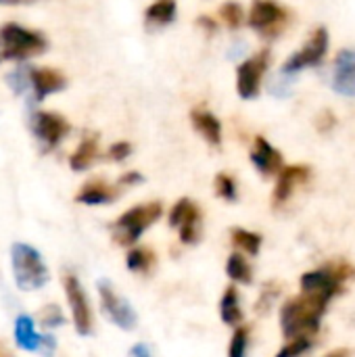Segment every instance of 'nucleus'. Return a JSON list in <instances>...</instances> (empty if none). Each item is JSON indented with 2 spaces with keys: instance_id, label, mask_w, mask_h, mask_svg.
<instances>
[{
  "instance_id": "f3484780",
  "label": "nucleus",
  "mask_w": 355,
  "mask_h": 357,
  "mask_svg": "<svg viewBox=\"0 0 355 357\" xmlns=\"http://www.w3.org/2000/svg\"><path fill=\"white\" fill-rule=\"evenodd\" d=\"M119 186L107 184L103 180H90L86 182L77 195H75V203L80 205H90V207H98V205H109L119 197Z\"/></svg>"
},
{
  "instance_id": "412c9836",
  "label": "nucleus",
  "mask_w": 355,
  "mask_h": 357,
  "mask_svg": "<svg viewBox=\"0 0 355 357\" xmlns=\"http://www.w3.org/2000/svg\"><path fill=\"white\" fill-rule=\"evenodd\" d=\"M226 274L232 282L249 287L253 282V268L243 253H232L226 261Z\"/></svg>"
},
{
  "instance_id": "c756f323",
  "label": "nucleus",
  "mask_w": 355,
  "mask_h": 357,
  "mask_svg": "<svg viewBox=\"0 0 355 357\" xmlns=\"http://www.w3.org/2000/svg\"><path fill=\"white\" fill-rule=\"evenodd\" d=\"M314 347L312 337H297V339H289V343L276 354L274 357H301L305 356L310 349Z\"/></svg>"
},
{
  "instance_id": "7ed1b4c3",
  "label": "nucleus",
  "mask_w": 355,
  "mask_h": 357,
  "mask_svg": "<svg viewBox=\"0 0 355 357\" xmlns=\"http://www.w3.org/2000/svg\"><path fill=\"white\" fill-rule=\"evenodd\" d=\"M163 215V205L159 201L142 203L136 207H130L126 213H121L113 224H111V236L115 245L119 247H134L140 236L159 222Z\"/></svg>"
},
{
  "instance_id": "f03ea898",
  "label": "nucleus",
  "mask_w": 355,
  "mask_h": 357,
  "mask_svg": "<svg viewBox=\"0 0 355 357\" xmlns=\"http://www.w3.org/2000/svg\"><path fill=\"white\" fill-rule=\"evenodd\" d=\"M10 268H13L15 287L23 293L44 289L50 282V270L42 253L27 243H13Z\"/></svg>"
},
{
  "instance_id": "393cba45",
  "label": "nucleus",
  "mask_w": 355,
  "mask_h": 357,
  "mask_svg": "<svg viewBox=\"0 0 355 357\" xmlns=\"http://www.w3.org/2000/svg\"><path fill=\"white\" fill-rule=\"evenodd\" d=\"M249 337H251V328L241 324L234 328L230 345H228V357H247L249 351Z\"/></svg>"
},
{
  "instance_id": "e433bc0d",
  "label": "nucleus",
  "mask_w": 355,
  "mask_h": 357,
  "mask_svg": "<svg viewBox=\"0 0 355 357\" xmlns=\"http://www.w3.org/2000/svg\"><path fill=\"white\" fill-rule=\"evenodd\" d=\"M130 357H153L151 349L146 343H136L132 349H130Z\"/></svg>"
},
{
  "instance_id": "aec40b11",
  "label": "nucleus",
  "mask_w": 355,
  "mask_h": 357,
  "mask_svg": "<svg viewBox=\"0 0 355 357\" xmlns=\"http://www.w3.org/2000/svg\"><path fill=\"white\" fill-rule=\"evenodd\" d=\"M98 157V138L96 136H86L77 149L73 151V155L69 157V167L73 172H86Z\"/></svg>"
},
{
  "instance_id": "c9c22d12",
  "label": "nucleus",
  "mask_w": 355,
  "mask_h": 357,
  "mask_svg": "<svg viewBox=\"0 0 355 357\" xmlns=\"http://www.w3.org/2000/svg\"><path fill=\"white\" fill-rule=\"evenodd\" d=\"M197 23H199L203 29H207L209 33H213V31L218 29V21H216V19H211L209 15H201V17L197 19Z\"/></svg>"
},
{
  "instance_id": "473e14b6",
  "label": "nucleus",
  "mask_w": 355,
  "mask_h": 357,
  "mask_svg": "<svg viewBox=\"0 0 355 357\" xmlns=\"http://www.w3.org/2000/svg\"><path fill=\"white\" fill-rule=\"evenodd\" d=\"M130 155H132V144L126 142V140L113 142V144L109 146V151H107V157H109L111 161H117V163L126 161Z\"/></svg>"
},
{
  "instance_id": "6e6552de",
  "label": "nucleus",
  "mask_w": 355,
  "mask_h": 357,
  "mask_svg": "<svg viewBox=\"0 0 355 357\" xmlns=\"http://www.w3.org/2000/svg\"><path fill=\"white\" fill-rule=\"evenodd\" d=\"M328 46H331L328 29H326L324 25L316 27V29L312 31V36L308 38V42H305L297 52H293V54L285 61L280 73L293 77L295 73H299V71H303V69H308V67H318V65H322V61H324V56H326V52H328Z\"/></svg>"
},
{
  "instance_id": "20e7f679",
  "label": "nucleus",
  "mask_w": 355,
  "mask_h": 357,
  "mask_svg": "<svg viewBox=\"0 0 355 357\" xmlns=\"http://www.w3.org/2000/svg\"><path fill=\"white\" fill-rule=\"evenodd\" d=\"M48 48L44 33L27 29L19 23H6L0 27V63L4 61H25L29 56L42 54Z\"/></svg>"
},
{
  "instance_id": "9b49d317",
  "label": "nucleus",
  "mask_w": 355,
  "mask_h": 357,
  "mask_svg": "<svg viewBox=\"0 0 355 357\" xmlns=\"http://www.w3.org/2000/svg\"><path fill=\"white\" fill-rule=\"evenodd\" d=\"M13 339L15 345L27 354H40L42 357H54L56 351V339L52 335H42L36 331V322L31 316L21 314L15 318L13 326Z\"/></svg>"
},
{
  "instance_id": "0eeeda50",
  "label": "nucleus",
  "mask_w": 355,
  "mask_h": 357,
  "mask_svg": "<svg viewBox=\"0 0 355 357\" xmlns=\"http://www.w3.org/2000/svg\"><path fill=\"white\" fill-rule=\"evenodd\" d=\"M291 10L274 0H255L247 23L264 38H278L291 23Z\"/></svg>"
},
{
  "instance_id": "f257e3e1",
  "label": "nucleus",
  "mask_w": 355,
  "mask_h": 357,
  "mask_svg": "<svg viewBox=\"0 0 355 357\" xmlns=\"http://www.w3.org/2000/svg\"><path fill=\"white\" fill-rule=\"evenodd\" d=\"M326 301L318 295H299L289 299L280 310V328L285 339L314 337L320 331V322L326 314Z\"/></svg>"
},
{
  "instance_id": "5701e85b",
  "label": "nucleus",
  "mask_w": 355,
  "mask_h": 357,
  "mask_svg": "<svg viewBox=\"0 0 355 357\" xmlns=\"http://www.w3.org/2000/svg\"><path fill=\"white\" fill-rule=\"evenodd\" d=\"M144 19L153 27H163L169 25L176 19V0H157L151 4L144 13Z\"/></svg>"
},
{
  "instance_id": "6ab92c4d",
  "label": "nucleus",
  "mask_w": 355,
  "mask_h": 357,
  "mask_svg": "<svg viewBox=\"0 0 355 357\" xmlns=\"http://www.w3.org/2000/svg\"><path fill=\"white\" fill-rule=\"evenodd\" d=\"M220 318L226 326L236 328L243 324V307H241V297L236 287H228L220 299Z\"/></svg>"
},
{
  "instance_id": "c85d7f7f",
  "label": "nucleus",
  "mask_w": 355,
  "mask_h": 357,
  "mask_svg": "<svg viewBox=\"0 0 355 357\" xmlns=\"http://www.w3.org/2000/svg\"><path fill=\"white\" fill-rule=\"evenodd\" d=\"M220 19L230 27V29H239L245 23V10L239 2H226L220 6Z\"/></svg>"
},
{
  "instance_id": "72a5a7b5",
  "label": "nucleus",
  "mask_w": 355,
  "mask_h": 357,
  "mask_svg": "<svg viewBox=\"0 0 355 357\" xmlns=\"http://www.w3.org/2000/svg\"><path fill=\"white\" fill-rule=\"evenodd\" d=\"M144 182V176L140 172H126L119 180H117V186L119 188H132V186H138Z\"/></svg>"
},
{
  "instance_id": "4be33fe9",
  "label": "nucleus",
  "mask_w": 355,
  "mask_h": 357,
  "mask_svg": "<svg viewBox=\"0 0 355 357\" xmlns=\"http://www.w3.org/2000/svg\"><path fill=\"white\" fill-rule=\"evenodd\" d=\"M230 241H232V245H234L243 255H251V257H255V255L259 253L262 243H264L262 234L251 232V230H245V228H232V230H230Z\"/></svg>"
},
{
  "instance_id": "4c0bfd02",
  "label": "nucleus",
  "mask_w": 355,
  "mask_h": 357,
  "mask_svg": "<svg viewBox=\"0 0 355 357\" xmlns=\"http://www.w3.org/2000/svg\"><path fill=\"white\" fill-rule=\"evenodd\" d=\"M352 356H354V351H352V349L341 347V349H335V351H331L328 356H324V357H352Z\"/></svg>"
},
{
  "instance_id": "bb28decb",
  "label": "nucleus",
  "mask_w": 355,
  "mask_h": 357,
  "mask_svg": "<svg viewBox=\"0 0 355 357\" xmlns=\"http://www.w3.org/2000/svg\"><path fill=\"white\" fill-rule=\"evenodd\" d=\"M213 186H216V195L228 203H234L239 199V186H236V180L230 176V174H218L216 180H213Z\"/></svg>"
},
{
  "instance_id": "ddd939ff",
  "label": "nucleus",
  "mask_w": 355,
  "mask_h": 357,
  "mask_svg": "<svg viewBox=\"0 0 355 357\" xmlns=\"http://www.w3.org/2000/svg\"><path fill=\"white\" fill-rule=\"evenodd\" d=\"M274 192H272V205L278 209L282 207L301 186H305L312 180V167L297 163V165H285L278 174Z\"/></svg>"
},
{
  "instance_id": "7c9ffc66",
  "label": "nucleus",
  "mask_w": 355,
  "mask_h": 357,
  "mask_svg": "<svg viewBox=\"0 0 355 357\" xmlns=\"http://www.w3.org/2000/svg\"><path fill=\"white\" fill-rule=\"evenodd\" d=\"M276 297H278V287H276L274 282H268V284L264 287L262 295H259V301H257L255 310H257L259 314H266V312L274 305Z\"/></svg>"
},
{
  "instance_id": "2eb2a0df",
  "label": "nucleus",
  "mask_w": 355,
  "mask_h": 357,
  "mask_svg": "<svg viewBox=\"0 0 355 357\" xmlns=\"http://www.w3.org/2000/svg\"><path fill=\"white\" fill-rule=\"evenodd\" d=\"M67 79L61 71L48 67H31L29 69V92L31 100L42 102L48 94L65 90Z\"/></svg>"
},
{
  "instance_id": "1a4fd4ad",
  "label": "nucleus",
  "mask_w": 355,
  "mask_h": 357,
  "mask_svg": "<svg viewBox=\"0 0 355 357\" xmlns=\"http://www.w3.org/2000/svg\"><path fill=\"white\" fill-rule=\"evenodd\" d=\"M167 224L178 230L182 245H199L203 234V215L195 201L180 199L167 215Z\"/></svg>"
},
{
  "instance_id": "9d476101",
  "label": "nucleus",
  "mask_w": 355,
  "mask_h": 357,
  "mask_svg": "<svg viewBox=\"0 0 355 357\" xmlns=\"http://www.w3.org/2000/svg\"><path fill=\"white\" fill-rule=\"evenodd\" d=\"M270 50L264 48L236 67V92L243 100H253L262 92V79L270 67Z\"/></svg>"
},
{
  "instance_id": "a878e982",
  "label": "nucleus",
  "mask_w": 355,
  "mask_h": 357,
  "mask_svg": "<svg viewBox=\"0 0 355 357\" xmlns=\"http://www.w3.org/2000/svg\"><path fill=\"white\" fill-rule=\"evenodd\" d=\"M29 69L31 65H23L6 73V84L17 96H25L29 92Z\"/></svg>"
},
{
  "instance_id": "423d86ee",
  "label": "nucleus",
  "mask_w": 355,
  "mask_h": 357,
  "mask_svg": "<svg viewBox=\"0 0 355 357\" xmlns=\"http://www.w3.org/2000/svg\"><path fill=\"white\" fill-rule=\"evenodd\" d=\"M96 291H98V299H100V310L105 314V318L115 324L119 331H134L136 324H138V316H136V310L132 307V303L119 295L113 287L111 280L107 278H100L96 282Z\"/></svg>"
},
{
  "instance_id": "b1692460",
  "label": "nucleus",
  "mask_w": 355,
  "mask_h": 357,
  "mask_svg": "<svg viewBox=\"0 0 355 357\" xmlns=\"http://www.w3.org/2000/svg\"><path fill=\"white\" fill-rule=\"evenodd\" d=\"M155 253L146 247H130L126 255V266L132 274H149L155 266Z\"/></svg>"
},
{
  "instance_id": "f704fd0d",
  "label": "nucleus",
  "mask_w": 355,
  "mask_h": 357,
  "mask_svg": "<svg viewBox=\"0 0 355 357\" xmlns=\"http://www.w3.org/2000/svg\"><path fill=\"white\" fill-rule=\"evenodd\" d=\"M270 92L274 94V96H289L291 94V84H289V79H285V75L280 73V79L278 82H274V86H270Z\"/></svg>"
},
{
  "instance_id": "4468645a",
  "label": "nucleus",
  "mask_w": 355,
  "mask_h": 357,
  "mask_svg": "<svg viewBox=\"0 0 355 357\" xmlns=\"http://www.w3.org/2000/svg\"><path fill=\"white\" fill-rule=\"evenodd\" d=\"M331 88L347 98H355V50L343 48L335 56L333 73H331Z\"/></svg>"
},
{
  "instance_id": "a211bd4d",
  "label": "nucleus",
  "mask_w": 355,
  "mask_h": 357,
  "mask_svg": "<svg viewBox=\"0 0 355 357\" xmlns=\"http://www.w3.org/2000/svg\"><path fill=\"white\" fill-rule=\"evenodd\" d=\"M190 121H192V128H195L211 146H220V144H222V123H220V119H218L211 111L199 107V109H195V111L190 113Z\"/></svg>"
},
{
  "instance_id": "cd10ccee",
  "label": "nucleus",
  "mask_w": 355,
  "mask_h": 357,
  "mask_svg": "<svg viewBox=\"0 0 355 357\" xmlns=\"http://www.w3.org/2000/svg\"><path fill=\"white\" fill-rule=\"evenodd\" d=\"M38 320H40V326L44 331H54V328H61L65 324V314L56 303H50V305L42 307Z\"/></svg>"
},
{
  "instance_id": "39448f33",
  "label": "nucleus",
  "mask_w": 355,
  "mask_h": 357,
  "mask_svg": "<svg viewBox=\"0 0 355 357\" xmlns=\"http://www.w3.org/2000/svg\"><path fill=\"white\" fill-rule=\"evenodd\" d=\"M63 291H65V299L71 312V320H73V328L80 337H92L94 335V316H92V307L88 301V295L80 282V278L73 272H65L63 278Z\"/></svg>"
},
{
  "instance_id": "f8f14e48",
  "label": "nucleus",
  "mask_w": 355,
  "mask_h": 357,
  "mask_svg": "<svg viewBox=\"0 0 355 357\" xmlns=\"http://www.w3.org/2000/svg\"><path fill=\"white\" fill-rule=\"evenodd\" d=\"M31 134L42 142L44 149H54L69 134V123L63 115L52 111H38L29 119Z\"/></svg>"
},
{
  "instance_id": "2f4dec72",
  "label": "nucleus",
  "mask_w": 355,
  "mask_h": 357,
  "mask_svg": "<svg viewBox=\"0 0 355 357\" xmlns=\"http://www.w3.org/2000/svg\"><path fill=\"white\" fill-rule=\"evenodd\" d=\"M335 128H337V115H335V111L333 109L320 111L318 117H316V130L320 134H331Z\"/></svg>"
},
{
  "instance_id": "58836bf2",
  "label": "nucleus",
  "mask_w": 355,
  "mask_h": 357,
  "mask_svg": "<svg viewBox=\"0 0 355 357\" xmlns=\"http://www.w3.org/2000/svg\"><path fill=\"white\" fill-rule=\"evenodd\" d=\"M23 2H31V0H0V4H23Z\"/></svg>"
},
{
  "instance_id": "dca6fc26",
  "label": "nucleus",
  "mask_w": 355,
  "mask_h": 357,
  "mask_svg": "<svg viewBox=\"0 0 355 357\" xmlns=\"http://www.w3.org/2000/svg\"><path fill=\"white\" fill-rule=\"evenodd\" d=\"M251 163L253 167L264 176V178H270V176H276L282 167H285V161H282V155L276 146H272L264 136H255L253 140V146H251Z\"/></svg>"
}]
</instances>
